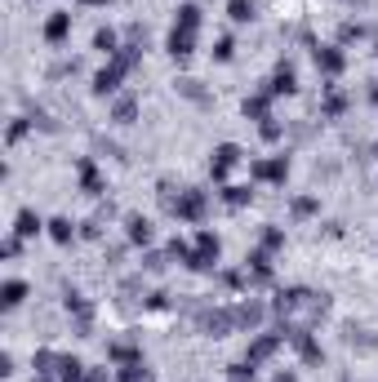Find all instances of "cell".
Wrapping results in <instances>:
<instances>
[{
    "label": "cell",
    "mask_w": 378,
    "mask_h": 382,
    "mask_svg": "<svg viewBox=\"0 0 378 382\" xmlns=\"http://www.w3.org/2000/svg\"><path fill=\"white\" fill-rule=\"evenodd\" d=\"M205 213H209V191H201V187L178 191V201H174V218L178 223H205Z\"/></svg>",
    "instance_id": "obj_1"
},
{
    "label": "cell",
    "mask_w": 378,
    "mask_h": 382,
    "mask_svg": "<svg viewBox=\"0 0 378 382\" xmlns=\"http://www.w3.org/2000/svg\"><path fill=\"white\" fill-rule=\"evenodd\" d=\"M218 254H223V240L213 236V231H201L196 245H191L187 267H191V271H213V267H218Z\"/></svg>",
    "instance_id": "obj_2"
},
{
    "label": "cell",
    "mask_w": 378,
    "mask_h": 382,
    "mask_svg": "<svg viewBox=\"0 0 378 382\" xmlns=\"http://www.w3.org/2000/svg\"><path fill=\"white\" fill-rule=\"evenodd\" d=\"M240 147L236 142H223V147H213V156H209V174H213V182H223L227 174H232L236 169V164H240Z\"/></svg>",
    "instance_id": "obj_3"
},
{
    "label": "cell",
    "mask_w": 378,
    "mask_h": 382,
    "mask_svg": "<svg viewBox=\"0 0 378 382\" xmlns=\"http://www.w3.org/2000/svg\"><path fill=\"white\" fill-rule=\"evenodd\" d=\"M285 334H289V329H276V334H258V338L250 342V356H245V360H250V364H262V360H272L276 352H281Z\"/></svg>",
    "instance_id": "obj_4"
},
{
    "label": "cell",
    "mask_w": 378,
    "mask_h": 382,
    "mask_svg": "<svg viewBox=\"0 0 378 382\" xmlns=\"http://www.w3.org/2000/svg\"><path fill=\"white\" fill-rule=\"evenodd\" d=\"M125 72H129V67H125V62H116V58H111V62H107V67H103V72H98V76H94V94H98V98H107V94H116V89H121V76H125Z\"/></svg>",
    "instance_id": "obj_5"
},
{
    "label": "cell",
    "mask_w": 378,
    "mask_h": 382,
    "mask_svg": "<svg viewBox=\"0 0 378 382\" xmlns=\"http://www.w3.org/2000/svg\"><path fill=\"white\" fill-rule=\"evenodd\" d=\"M254 178H258V182H285V178H289V160H285V156L254 160Z\"/></svg>",
    "instance_id": "obj_6"
},
{
    "label": "cell",
    "mask_w": 378,
    "mask_h": 382,
    "mask_svg": "<svg viewBox=\"0 0 378 382\" xmlns=\"http://www.w3.org/2000/svg\"><path fill=\"white\" fill-rule=\"evenodd\" d=\"M285 338H289L294 347H299V356H303L307 364H321V360H325V352H321V342H316V338H311V334H307V329H289V334H285Z\"/></svg>",
    "instance_id": "obj_7"
},
{
    "label": "cell",
    "mask_w": 378,
    "mask_h": 382,
    "mask_svg": "<svg viewBox=\"0 0 378 382\" xmlns=\"http://www.w3.org/2000/svg\"><path fill=\"white\" fill-rule=\"evenodd\" d=\"M316 67H321L325 76H338L343 67H348V54H343L338 45H321V49H316Z\"/></svg>",
    "instance_id": "obj_8"
},
{
    "label": "cell",
    "mask_w": 378,
    "mask_h": 382,
    "mask_svg": "<svg viewBox=\"0 0 378 382\" xmlns=\"http://www.w3.org/2000/svg\"><path fill=\"white\" fill-rule=\"evenodd\" d=\"M76 169H80V187H85V196H103V191H107V187H103V174H98V164H94L89 156H80Z\"/></svg>",
    "instance_id": "obj_9"
},
{
    "label": "cell",
    "mask_w": 378,
    "mask_h": 382,
    "mask_svg": "<svg viewBox=\"0 0 378 382\" xmlns=\"http://www.w3.org/2000/svg\"><path fill=\"white\" fill-rule=\"evenodd\" d=\"M272 98H276L272 89H258L254 98H245V116H250V120H258V125L272 120Z\"/></svg>",
    "instance_id": "obj_10"
},
{
    "label": "cell",
    "mask_w": 378,
    "mask_h": 382,
    "mask_svg": "<svg viewBox=\"0 0 378 382\" xmlns=\"http://www.w3.org/2000/svg\"><path fill=\"white\" fill-rule=\"evenodd\" d=\"M67 36H72V13H49V18H45V40L62 45Z\"/></svg>",
    "instance_id": "obj_11"
},
{
    "label": "cell",
    "mask_w": 378,
    "mask_h": 382,
    "mask_svg": "<svg viewBox=\"0 0 378 382\" xmlns=\"http://www.w3.org/2000/svg\"><path fill=\"white\" fill-rule=\"evenodd\" d=\"M232 325H236V311H227V307L205 315V334H213V338H227V334H232Z\"/></svg>",
    "instance_id": "obj_12"
},
{
    "label": "cell",
    "mask_w": 378,
    "mask_h": 382,
    "mask_svg": "<svg viewBox=\"0 0 378 382\" xmlns=\"http://www.w3.org/2000/svg\"><path fill=\"white\" fill-rule=\"evenodd\" d=\"M169 54H174V58H191V54H196V31L174 27V31H169Z\"/></svg>",
    "instance_id": "obj_13"
},
{
    "label": "cell",
    "mask_w": 378,
    "mask_h": 382,
    "mask_svg": "<svg viewBox=\"0 0 378 382\" xmlns=\"http://www.w3.org/2000/svg\"><path fill=\"white\" fill-rule=\"evenodd\" d=\"M125 236H129V245H152V223H147L143 213H129L125 218Z\"/></svg>",
    "instance_id": "obj_14"
},
{
    "label": "cell",
    "mask_w": 378,
    "mask_h": 382,
    "mask_svg": "<svg viewBox=\"0 0 378 382\" xmlns=\"http://www.w3.org/2000/svg\"><path fill=\"white\" fill-rule=\"evenodd\" d=\"M45 227H49V223H40V218H36V213H31V209H18V218H13V236L31 240V236H40Z\"/></svg>",
    "instance_id": "obj_15"
},
{
    "label": "cell",
    "mask_w": 378,
    "mask_h": 382,
    "mask_svg": "<svg viewBox=\"0 0 378 382\" xmlns=\"http://www.w3.org/2000/svg\"><path fill=\"white\" fill-rule=\"evenodd\" d=\"M272 94H299V72L289 67V62H281L276 67V76H272V85H267Z\"/></svg>",
    "instance_id": "obj_16"
},
{
    "label": "cell",
    "mask_w": 378,
    "mask_h": 382,
    "mask_svg": "<svg viewBox=\"0 0 378 382\" xmlns=\"http://www.w3.org/2000/svg\"><path fill=\"white\" fill-rule=\"evenodd\" d=\"M254 201V187H245V182H232V187H223V205L227 209H245Z\"/></svg>",
    "instance_id": "obj_17"
},
{
    "label": "cell",
    "mask_w": 378,
    "mask_h": 382,
    "mask_svg": "<svg viewBox=\"0 0 378 382\" xmlns=\"http://www.w3.org/2000/svg\"><path fill=\"white\" fill-rule=\"evenodd\" d=\"M232 311H236V325H240V329H258L262 315H267V311H262V303H240V307H232Z\"/></svg>",
    "instance_id": "obj_18"
},
{
    "label": "cell",
    "mask_w": 378,
    "mask_h": 382,
    "mask_svg": "<svg viewBox=\"0 0 378 382\" xmlns=\"http://www.w3.org/2000/svg\"><path fill=\"white\" fill-rule=\"evenodd\" d=\"M58 378L62 382H94V378H85V364H80L76 356H62L58 360Z\"/></svg>",
    "instance_id": "obj_19"
},
{
    "label": "cell",
    "mask_w": 378,
    "mask_h": 382,
    "mask_svg": "<svg viewBox=\"0 0 378 382\" xmlns=\"http://www.w3.org/2000/svg\"><path fill=\"white\" fill-rule=\"evenodd\" d=\"M0 303H5L9 311L23 307V303H27V285H23V280H5V289H0Z\"/></svg>",
    "instance_id": "obj_20"
},
{
    "label": "cell",
    "mask_w": 378,
    "mask_h": 382,
    "mask_svg": "<svg viewBox=\"0 0 378 382\" xmlns=\"http://www.w3.org/2000/svg\"><path fill=\"white\" fill-rule=\"evenodd\" d=\"M245 262H250L254 280H272V254H267V249H254V254L245 258Z\"/></svg>",
    "instance_id": "obj_21"
},
{
    "label": "cell",
    "mask_w": 378,
    "mask_h": 382,
    "mask_svg": "<svg viewBox=\"0 0 378 382\" xmlns=\"http://www.w3.org/2000/svg\"><path fill=\"white\" fill-rule=\"evenodd\" d=\"M107 356L116 360V364H134V360H143L138 342H111V347H107Z\"/></svg>",
    "instance_id": "obj_22"
},
{
    "label": "cell",
    "mask_w": 378,
    "mask_h": 382,
    "mask_svg": "<svg viewBox=\"0 0 378 382\" xmlns=\"http://www.w3.org/2000/svg\"><path fill=\"white\" fill-rule=\"evenodd\" d=\"M321 111L330 116V120H338V116L348 111V94H343V89H330V94H325V103H321Z\"/></svg>",
    "instance_id": "obj_23"
},
{
    "label": "cell",
    "mask_w": 378,
    "mask_h": 382,
    "mask_svg": "<svg viewBox=\"0 0 378 382\" xmlns=\"http://www.w3.org/2000/svg\"><path fill=\"white\" fill-rule=\"evenodd\" d=\"M67 311H76V315H80V325L89 329V320H94V307H89V303H85V298H80L76 289H67Z\"/></svg>",
    "instance_id": "obj_24"
},
{
    "label": "cell",
    "mask_w": 378,
    "mask_h": 382,
    "mask_svg": "<svg viewBox=\"0 0 378 382\" xmlns=\"http://www.w3.org/2000/svg\"><path fill=\"white\" fill-rule=\"evenodd\" d=\"M174 27L196 31V27H201V5H191V0H187V5H178V23H174Z\"/></svg>",
    "instance_id": "obj_25"
},
{
    "label": "cell",
    "mask_w": 378,
    "mask_h": 382,
    "mask_svg": "<svg viewBox=\"0 0 378 382\" xmlns=\"http://www.w3.org/2000/svg\"><path fill=\"white\" fill-rule=\"evenodd\" d=\"M49 236H54L58 245H72V236H76L72 218H49Z\"/></svg>",
    "instance_id": "obj_26"
},
{
    "label": "cell",
    "mask_w": 378,
    "mask_h": 382,
    "mask_svg": "<svg viewBox=\"0 0 378 382\" xmlns=\"http://www.w3.org/2000/svg\"><path fill=\"white\" fill-rule=\"evenodd\" d=\"M227 18L232 23H250L254 18V0H227Z\"/></svg>",
    "instance_id": "obj_27"
},
{
    "label": "cell",
    "mask_w": 378,
    "mask_h": 382,
    "mask_svg": "<svg viewBox=\"0 0 378 382\" xmlns=\"http://www.w3.org/2000/svg\"><path fill=\"white\" fill-rule=\"evenodd\" d=\"M94 49H103L107 58H116V49H121V45H116V31H111V27H103V31L94 36Z\"/></svg>",
    "instance_id": "obj_28"
},
{
    "label": "cell",
    "mask_w": 378,
    "mask_h": 382,
    "mask_svg": "<svg viewBox=\"0 0 378 382\" xmlns=\"http://www.w3.org/2000/svg\"><path fill=\"white\" fill-rule=\"evenodd\" d=\"M289 209H294V218H311V213H316L321 205H316V196H294Z\"/></svg>",
    "instance_id": "obj_29"
},
{
    "label": "cell",
    "mask_w": 378,
    "mask_h": 382,
    "mask_svg": "<svg viewBox=\"0 0 378 382\" xmlns=\"http://www.w3.org/2000/svg\"><path fill=\"white\" fill-rule=\"evenodd\" d=\"M262 249H267V254L285 249V231H281V227H262Z\"/></svg>",
    "instance_id": "obj_30"
},
{
    "label": "cell",
    "mask_w": 378,
    "mask_h": 382,
    "mask_svg": "<svg viewBox=\"0 0 378 382\" xmlns=\"http://www.w3.org/2000/svg\"><path fill=\"white\" fill-rule=\"evenodd\" d=\"M152 373H147V364L134 360V364H121V382H147Z\"/></svg>",
    "instance_id": "obj_31"
},
{
    "label": "cell",
    "mask_w": 378,
    "mask_h": 382,
    "mask_svg": "<svg viewBox=\"0 0 378 382\" xmlns=\"http://www.w3.org/2000/svg\"><path fill=\"white\" fill-rule=\"evenodd\" d=\"M213 58H218V62H232V58H236V40H232V36H218V40H213Z\"/></svg>",
    "instance_id": "obj_32"
},
{
    "label": "cell",
    "mask_w": 378,
    "mask_h": 382,
    "mask_svg": "<svg viewBox=\"0 0 378 382\" xmlns=\"http://www.w3.org/2000/svg\"><path fill=\"white\" fill-rule=\"evenodd\" d=\"M227 378H232V382H254V364H250V360L227 364Z\"/></svg>",
    "instance_id": "obj_33"
},
{
    "label": "cell",
    "mask_w": 378,
    "mask_h": 382,
    "mask_svg": "<svg viewBox=\"0 0 378 382\" xmlns=\"http://www.w3.org/2000/svg\"><path fill=\"white\" fill-rule=\"evenodd\" d=\"M134 116H138V103H134V98H121V103H116V120H121V125H129Z\"/></svg>",
    "instance_id": "obj_34"
},
{
    "label": "cell",
    "mask_w": 378,
    "mask_h": 382,
    "mask_svg": "<svg viewBox=\"0 0 378 382\" xmlns=\"http://www.w3.org/2000/svg\"><path fill=\"white\" fill-rule=\"evenodd\" d=\"M178 94H187L191 103H205V89H201V80H178Z\"/></svg>",
    "instance_id": "obj_35"
},
{
    "label": "cell",
    "mask_w": 378,
    "mask_h": 382,
    "mask_svg": "<svg viewBox=\"0 0 378 382\" xmlns=\"http://www.w3.org/2000/svg\"><path fill=\"white\" fill-rule=\"evenodd\" d=\"M58 360H62V356H54V352H36V373H54Z\"/></svg>",
    "instance_id": "obj_36"
},
{
    "label": "cell",
    "mask_w": 378,
    "mask_h": 382,
    "mask_svg": "<svg viewBox=\"0 0 378 382\" xmlns=\"http://www.w3.org/2000/svg\"><path fill=\"white\" fill-rule=\"evenodd\" d=\"M360 36H365V27H360V23H348L338 31V40H360Z\"/></svg>",
    "instance_id": "obj_37"
},
{
    "label": "cell",
    "mask_w": 378,
    "mask_h": 382,
    "mask_svg": "<svg viewBox=\"0 0 378 382\" xmlns=\"http://www.w3.org/2000/svg\"><path fill=\"white\" fill-rule=\"evenodd\" d=\"M258 129H262V138H267V142H276V138H281V125H276V120H262Z\"/></svg>",
    "instance_id": "obj_38"
},
{
    "label": "cell",
    "mask_w": 378,
    "mask_h": 382,
    "mask_svg": "<svg viewBox=\"0 0 378 382\" xmlns=\"http://www.w3.org/2000/svg\"><path fill=\"white\" fill-rule=\"evenodd\" d=\"M27 129H31V120H13V125H9V142H18Z\"/></svg>",
    "instance_id": "obj_39"
},
{
    "label": "cell",
    "mask_w": 378,
    "mask_h": 382,
    "mask_svg": "<svg viewBox=\"0 0 378 382\" xmlns=\"http://www.w3.org/2000/svg\"><path fill=\"white\" fill-rule=\"evenodd\" d=\"M147 307H152V311H165V307H169V293H152V298H147Z\"/></svg>",
    "instance_id": "obj_40"
},
{
    "label": "cell",
    "mask_w": 378,
    "mask_h": 382,
    "mask_svg": "<svg viewBox=\"0 0 378 382\" xmlns=\"http://www.w3.org/2000/svg\"><path fill=\"white\" fill-rule=\"evenodd\" d=\"M18 249H23V236H9L5 240V258H18Z\"/></svg>",
    "instance_id": "obj_41"
},
{
    "label": "cell",
    "mask_w": 378,
    "mask_h": 382,
    "mask_svg": "<svg viewBox=\"0 0 378 382\" xmlns=\"http://www.w3.org/2000/svg\"><path fill=\"white\" fill-rule=\"evenodd\" d=\"M76 5H111V0H76Z\"/></svg>",
    "instance_id": "obj_42"
},
{
    "label": "cell",
    "mask_w": 378,
    "mask_h": 382,
    "mask_svg": "<svg viewBox=\"0 0 378 382\" xmlns=\"http://www.w3.org/2000/svg\"><path fill=\"white\" fill-rule=\"evenodd\" d=\"M369 103H374V107H378V85H369Z\"/></svg>",
    "instance_id": "obj_43"
},
{
    "label": "cell",
    "mask_w": 378,
    "mask_h": 382,
    "mask_svg": "<svg viewBox=\"0 0 378 382\" xmlns=\"http://www.w3.org/2000/svg\"><path fill=\"white\" fill-rule=\"evenodd\" d=\"M276 382H299V378H294V373H281V378H276Z\"/></svg>",
    "instance_id": "obj_44"
},
{
    "label": "cell",
    "mask_w": 378,
    "mask_h": 382,
    "mask_svg": "<svg viewBox=\"0 0 378 382\" xmlns=\"http://www.w3.org/2000/svg\"><path fill=\"white\" fill-rule=\"evenodd\" d=\"M374 54H378V45H374Z\"/></svg>",
    "instance_id": "obj_45"
}]
</instances>
